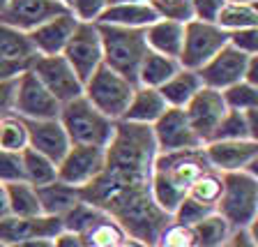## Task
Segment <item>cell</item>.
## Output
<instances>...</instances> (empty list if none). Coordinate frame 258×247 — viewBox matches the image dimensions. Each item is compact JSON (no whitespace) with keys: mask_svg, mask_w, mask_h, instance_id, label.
I'll return each mask as SVG.
<instances>
[{"mask_svg":"<svg viewBox=\"0 0 258 247\" xmlns=\"http://www.w3.org/2000/svg\"><path fill=\"white\" fill-rule=\"evenodd\" d=\"M244 81L251 83V86H258V56H251L247 65V72H244Z\"/></svg>","mask_w":258,"mask_h":247,"instance_id":"obj_49","label":"cell"},{"mask_svg":"<svg viewBox=\"0 0 258 247\" xmlns=\"http://www.w3.org/2000/svg\"><path fill=\"white\" fill-rule=\"evenodd\" d=\"M120 247H145V245H141V242H136L134 238H129V240L124 242V245H120Z\"/></svg>","mask_w":258,"mask_h":247,"instance_id":"obj_51","label":"cell"},{"mask_svg":"<svg viewBox=\"0 0 258 247\" xmlns=\"http://www.w3.org/2000/svg\"><path fill=\"white\" fill-rule=\"evenodd\" d=\"M155 247H196L194 229L187 224H177V222L171 220L159 231Z\"/></svg>","mask_w":258,"mask_h":247,"instance_id":"obj_37","label":"cell"},{"mask_svg":"<svg viewBox=\"0 0 258 247\" xmlns=\"http://www.w3.org/2000/svg\"><path fill=\"white\" fill-rule=\"evenodd\" d=\"M256 113H258V109H249V111H233V109H228L224 113V118L219 120V125L215 127L210 141H237V139L258 141Z\"/></svg>","mask_w":258,"mask_h":247,"instance_id":"obj_23","label":"cell"},{"mask_svg":"<svg viewBox=\"0 0 258 247\" xmlns=\"http://www.w3.org/2000/svg\"><path fill=\"white\" fill-rule=\"evenodd\" d=\"M168 109L166 100L161 97V92L157 88L148 86H136L134 95L129 100V107L124 111V116L120 120L127 123H139V125H152L161 113Z\"/></svg>","mask_w":258,"mask_h":247,"instance_id":"obj_22","label":"cell"},{"mask_svg":"<svg viewBox=\"0 0 258 247\" xmlns=\"http://www.w3.org/2000/svg\"><path fill=\"white\" fill-rule=\"evenodd\" d=\"M58 233H62L60 217H51V215L0 217V242L5 247L12 245V242L28 240V238H55Z\"/></svg>","mask_w":258,"mask_h":247,"instance_id":"obj_17","label":"cell"},{"mask_svg":"<svg viewBox=\"0 0 258 247\" xmlns=\"http://www.w3.org/2000/svg\"><path fill=\"white\" fill-rule=\"evenodd\" d=\"M30 72L42 81L44 88H46L60 104L83 95V81L76 76V72L72 70V65L64 60L62 54L35 56V58L30 60Z\"/></svg>","mask_w":258,"mask_h":247,"instance_id":"obj_8","label":"cell"},{"mask_svg":"<svg viewBox=\"0 0 258 247\" xmlns=\"http://www.w3.org/2000/svg\"><path fill=\"white\" fill-rule=\"evenodd\" d=\"M228 44V32L221 30L215 21L189 19L184 23V39L177 63L184 70H201L212 56Z\"/></svg>","mask_w":258,"mask_h":247,"instance_id":"obj_7","label":"cell"},{"mask_svg":"<svg viewBox=\"0 0 258 247\" xmlns=\"http://www.w3.org/2000/svg\"><path fill=\"white\" fill-rule=\"evenodd\" d=\"M215 210L233 229H247L258 217V178L251 171H228Z\"/></svg>","mask_w":258,"mask_h":247,"instance_id":"obj_5","label":"cell"},{"mask_svg":"<svg viewBox=\"0 0 258 247\" xmlns=\"http://www.w3.org/2000/svg\"><path fill=\"white\" fill-rule=\"evenodd\" d=\"M64 12H70V7L60 0H10L0 21L10 23L23 32H30L39 23L48 21L58 14H64Z\"/></svg>","mask_w":258,"mask_h":247,"instance_id":"obj_16","label":"cell"},{"mask_svg":"<svg viewBox=\"0 0 258 247\" xmlns=\"http://www.w3.org/2000/svg\"><path fill=\"white\" fill-rule=\"evenodd\" d=\"M161 19L150 3H113L106 5L95 23H108V26L122 28H148Z\"/></svg>","mask_w":258,"mask_h":247,"instance_id":"obj_20","label":"cell"},{"mask_svg":"<svg viewBox=\"0 0 258 247\" xmlns=\"http://www.w3.org/2000/svg\"><path fill=\"white\" fill-rule=\"evenodd\" d=\"M134 88L136 86L132 81H127L102 63L83 83V97L111 120H120L129 107Z\"/></svg>","mask_w":258,"mask_h":247,"instance_id":"obj_6","label":"cell"},{"mask_svg":"<svg viewBox=\"0 0 258 247\" xmlns=\"http://www.w3.org/2000/svg\"><path fill=\"white\" fill-rule=\"evenodd\" d=\"M53 247H83V245H81L79 236H74L70 231H62L53 238Z\"/></svg>","mask_w":258,"mask_h":247,"instance_id":"obj_47","label":"cell"},{"mask_svg":"<svg viewBox=\"0 0 258 247\" xmlns=\"http://www.w3.org/2000/svg\"><path fill=\"white\" fill-rule=\"evenodd\" d=\"M102 215L104 213L99 208H95L92 204H88V201L81 199L79 204H74L62 217H60V222H62V231H70V233H74V236H79L81 231H86L88 226H90L92 222H97Z\"/></svg>","mask_w":258,"mask_h":247,"instance_id":"obj_34","label":"cell"},{"mask_svg":"<svg viewBox=\"0 0 258 247\" xmlns=\"http://www.w3.org/2000/svg\"><path fill=\"white\" fill-rule=\"evenodd\" d=\"M226 3H242V5H256L258 0H226Z\"/></svg>","mask_w":258,"mask_h":247,"instance_id":"obj_52","label":"cell"},{"mask_svg":"<svg viewBox=\"0 0 258 247\" xmlns=\"http://www.w3.org/2000/svg\"><path fill=\"white\" fill-rule=\"evenodd\" d=\"M23 157V173H26V183H30L32 187H42L58 180V164L53 160H48L46 155L26 148L21 153Z\"/></svg>","mask_w":258,"mask_h":247,"instance_id":"obj_31","label":"cell"},{"mask_svg":"<svg viewBox=\"0 0 258 247\" xmlns=\"http://www.w3.org/2000/svg\"><path fill=\"white\" fill-rule=\"evenodd\" d=\"M7 3H10V0H0V16H3V12H5Z\"/></svg>","mask_w":258,"mask_h":247,"instance_id":"obj_54","label":"cell"},{"mask_svg":"<svg viewBox=\"0 0 258 247\" xmlns=\"http://www.w3.org/2000/svg\"><path fill=\"white\" fill-rule=\"evenodd\" d=\"M16 180H26L21 153L0 148V183L7 185V183H16Z\"/></svg>","mask_w":258,"mask_h":247,"instance_id":"obj_40","label":"cell"},{"mask_svg":"<svg viewBox=\"0 0 258 247\" xmlns=\"http://www.w3.org/2000/svg\"><path fill=\"white\" fill-rule=\"evenodd\" d=\"M210 213H215V208H212V206L199 204V201H194L191 196H184V199L175 206V210L171 213V220L177 222V224L194 226L196 222H201L203 217H208Z\"/></svg>","mask_w":258,"mask_h":247,"instance_id":"obj_38","label":"cell"},{"mask_svg":"<svg viewBox=\"0 0 258 247\" xmlns=\"http://www.w3.org/2000/svg\"><path fill=\"white\" fill-rule=\"evenodd\" d=\"M0 247H5V245H3V242H0Z\"/></svg>","mask_w":258,"mask_h":247,"instance_id":"obj_57","label":"cell"},{"mask_svg":"<svg viewBox=\"0 0 258 247\" xmlns=\"http://www.w3.org/2000/svg\"><path fill=\"white\" fill-rule=\"evenodd\" d=\"M249 58H251V56L242 54V51L233 48L231 44H226L224 48H219V51L196 72H199L203 86L215 88V90H224V88H228L244 79Z\"/></svg>","mask_w":258,"mask_h":247,"instance_id":"obj_14","label":"cell"},{"mask_svg":"<svg viewBox=\"0 0 258 247\" xmlns=\"http://www.w3.org/2000/svg\"><path fill=\"white\" fill-rule=\"evenodd\" d=\"M228 44L247 56L258 54V28H240L228 32Z\"/></svg>","mask_w":258,"mask_h":247,"instance_id":"obj_42","label":"cell"},{"mask_svg":"<svg viewBox=\"0 0 258 247\" xmlns=\"http://www.w3.org/2000/svg\"><path fill=\"white\" fill-rule=\"evenodd\" d=\"M58 120L67 132L72 145H99V148L108 145L115 132V123H118L104 116L99 109H95L83 95L64 102L60 107Z\"/></svg>","mask_w":258,"mask_h":247,"instance_id":"obj_4","label":"cell"},{"mask_svg":"<svg viewBox=\"0 0 258 247\" xmlns=\"http://www.w3.org/2000/svg\"><path fill=\"white\" fill-rule=\"evenodd\" d=\"M148 3L155 7L161 19H173L180 23H187L189 19H194L191 0H148Z\"/></svg>","mask_w":258,"mask_h":247,"instance_id":"obj_39","label":"cell"},{"mask_svg":"<svg viewBox=\"0 0 258 247\" xmlns=\"http://www.w3.org/2000/svg\"><path fill=\"white\" fill-rule=\"evenodd\" d=\"M60 107L62 104L44 88V83L32 74L30 67L19 74L12 113H16V116H21L26 120H46V118H58Z\"/></svg>","mask_w":258,"mask_h":247,"instance_id":"obj_9","label":"cell"},{"mask_svg":"<svg viewBox=\"0 0 258 247\" xmlns=\"http://www.w3.org/2000/svg\"><path fill=\"white\" fill-rule=\"evenodd\" d=\"M30 67V63H21V60H7V58H0V81H7V79H16V76L26 72Z\"/></svg>","mask_w":258,"mask_h":247,"instance_id":"obj_46","label":"cell"},{"mask_svg":"<svg viewBox=\"0 0 258 247\" xmlns=\"http://www.w3.org/2000/svg\"><path fill=\"white\" fill-rule=\"evenodd\" d=\"M194 238H196V247H224L228 236L233 233V226L219 215V213H210L201 222L191 226Z\"/></svg>","mask_w":258,"mask_h":247,"instance_id":"obj_30","label":"cell"},{"mask_svg":"<svg viewBox=\"0 0 258 247\" xmlns=\"http://www.w3.org/2000/svg\"><path fill=\"white\" fill-rule=\"evenodd\" d=\"M39 196V206H42V215L51 217H62L74 204L81 201V189L72 187V185L62 183V180H53L42 187H35Z\"/></svg>","mask_w":258,"mask_h":247,"instance_id":"obj_24","label":"cell"},{"mask_svg":"<svg viewBox=\"0 0 258 247\" xmlns=\"http://www.w3.org/2000/svg\"><path fill=\"white\" fill-rule=\"evenodd\" d=\"M35 56H37V51L32 46L28 32L0 21V58L30 63Z\"/></svg>","mask_w":258,"mask_h":247,"instance_id":"obj_28","label":"cell"},{"mask_svg":"<svg viewBox=\"0 0 258 247\" xmlns=\"http://www.w3.org/2000/svg\"><path fill=\"white\" fill-rule=\"evenodd\" d=\"M152 247H155V245H152Z\"/></svg>","mask_w":258,"mask_h":247,"instance_id":"obj_58","label":"cell"},{"mask_svg":"<svg viewBox=\"0 0 258 247\" xmlns=\"http://www.w3.org/2000/svg\"><path fill=\"white\" fill-rule=\"evenodd\" d=\"M224 247H258L253 226H247V229H233V233L228 236V240H226Z\"/></svg>","mask_w":258,"mask_h":247,"instance_id":"obj_45","label":"cell"},{"mask_svg":"<svg viewBox=\"0 0 258 247\" xmlns=\"http://www.w3.org/2000/svg\"><path fill=\"white\" fill-rule=\"evenodd\" d=\"M62 56L72 65V70L76 72V76L86 83L88 76L104 63L102 37H99L97 23L79 21V26L72 32V37L64 44Z\"/></svg>","mask_w":258,"mask_h":247,"instance_id":"obj_10","label":"cell"},{"mask_svg":"<svg viewBox=\"0 0 258 247\" xmlns=\"http://www.w3.org/2000/svg\"><path fill=\"white\" fill-rule=\"evenodd\" d=\"M76 26H79V19L72 12H64V14H58L48 21L39 23L37 28H32L28 32V37H30L37 56H58L62 54L64 44L72 37Z\"/></svg>","mask_w":258,"mask_h":247,"instance_id":"obj_18","label":"cell"},{"mask_svg":"<svg viewBox=\"0 0 258 247\" xmlns=\"http://www.w3.org/2000/svg\"><path fill=\"white\" fill-rule=\"evenodd\" d=\"M3 120V132H0V148L5 151H14V153H23L28 148V127L26 120L21 116H5Z\"/></svg>","mask_w":258,"mask_h":247,"instance_id":"obj_35","label":"cell"},{"mask_svg":"<svg viewBox=\"0 0 258 247\" xmlns=\"http://www.w3.org/2000/svg\"><path fill=\"white\" fill-rule=\"evenodd\" d=\"M215 23L226 32L240 30V28H258V7L242 5V3H224L217 12Z\"/></svg>","mask_w":258,"mask_h":247,"instance_id":"obj_32","label":"cell"},{"mask_svg":"<svg viewBox=\"0 0 258 247\" xmlns=\"http://www.w3.org/2000/svg\"><path fill=\"white\" fill-rule=\"evenodd\" d=\"M106 5H108V0H70L67 7H70V12L79 21L95 23Z\"/></svg>","mask_w":258,"mask_h":247,"instance_id":"obj_41","label":"cell"},{"mask_svg":"<svg viewBox=\"0 0 258 247\" xmlns=\"http://www.w3.org/2000/svg\"><path fill=\"white\" fill-rule=\"evenodd\" d=\"M205 157L210 167L219 173L228 171H251L256 173L258 162V141L253 139H237V141H208L203 143Z\"/></svg>","mask_w":258,"mask_h":247,"instance_id":"obj_13","label":"cell"},{"mask_svg":"<svg viewBox=\"0 0 258 247\" xmlns=\"http://www.w3.org/2000/svg\"><path fill=\"white\" fill-rule=\"evenodd\" d=\"M97 30L102 37L104 65L136 86L139 65L145 58V54L150 51L148 42H145V28H122L97 23Z\"/></svg>","mask_w":258,"mask_h":247,"instance_id":"obj_3","label":"cell"},{"mask_svg":"<svg viewBox=\"0 0 258 247\" xmlns=\"http://www.w3.org/2000/svg\"><path fill=\"white\" fill-rule=\"evenodd\" d=\"M26 120V118H23ZM28 127V148L46 155L48 160H53L58 164L62 155L70 151V139L67 132L62 129L58 118H46V120H26Z\"/></svg>","mask_w":258,"mask_h":247,"instance_id":"obj_19","label":"cell"},{"mask_svg":"<svg viewBox=\"0 0 258 247\" xmlns=\"http://www.w3.org/2000/svg\"><path fill=\"white\" fill-rule=\"evenodd\" d=\"M180 70L177 58H168V56L148 51L145 58L139 65V76H136V86H148V88H159L171 79L175 72Z\"/></svg>","mask_w":258,"mask_h":247,"instance_id":"obj_27","label":"cell"},{"mask_svg":"<svg viewBox=\"0 0 258 247\" xmlns=\"http://www.w3.org/2000/svg\"><path fill=\"white\" fill-rule=\"evenodd\" d=\"M224 102L233 111H249V109H258V86H251L242 79L233 86L221 90Z\"/></svg>","mask_w":258,"mask_h":247,"instance_id":"obj_36","label":"cell"},{"mask_svg":"<svg viewBox=\"0 0 258 247\" xmlns=\"http://www.w3.org/2000/svg\"><path fill=\"white\" fill-rule=\"evenodd\" d=\"M0 132H3V120H0Z\"/></svg>","mask_w":258,"mask_h":247,"instance_id":"obj_56","label":"cell"},{"mask_svg":"<svg viewBox=\"0 0 258 247\" xmlns=\"http://www.w3.org/2000/svg\"><path fill=\"white\" fill-rule=\"evenodd\" d=\"M210 167L203 145L184 151L157 153L152 162V196L164 213L171 215L175 206L187 196L189 187Z\"/></svg>","mask_w":258,"mask_h":247,"instance_id":"obj_2","label":"cell"},{"mask_svg":"<svg viewBox=\"0 0 258 247\" xmlns=\"http://www.w3.org/2000/svg\"><path fill=\"white\" fill-rule=\"evenodd\" d=\"M184 39V23L173 21V19H157L155 23L145 28V42L148 48L155 54L177 58Z\"/></svg>","mask_w":258,"mask_h":247,"instance_id":"obj_21","label":"cell"},{"mask_svg":"<svg viewBox=\"0 0 258 247\" xmlns=\"http://www.w3.org/2000/svg\"><path fill=\"white\" fill-rule=\"evenodd\" d=\"M19 79V76H16ZM16 79L0 81V118L10 116L14 109V92H16Z\"/></svg>","mask_w":258,"mask_h":247,"instance_id":"obj_44","label":"cell"},{"mask_svg":"<svg viewBox=\"0 0 258 247\" xmlns=\"http://www.w3.org/2000/svg\"><path fill=\"white\" fill-rule=\"evenodd\" d=\"M7 247H53V238H28V240L12 242Z\"/></svg>","mask_w":258,"mask_h":247,"instance_id":"obj_48","label":"cell"},{"mask_svg":"<svg viewBox=\"0 0 258 247\" xmlns=\"http://www.w3.org/2000/svg\"><path fill=\"white\" fill-rule=\"evenodd\" d=\"M157 155L150 125L118 120L106 145L104 169L81 187V199L111 215L129 238L152 247L171 215L152 196V162Z\"/></svg>","mask_w":258,"mask_h":247,"instance_id":"obj_1","label":"cell"},{"mask_svg":"<svg viewBox=\"0 0 258 247\" xmlns=\"http://www.w3.org/2000/svg\"><path fill=\"white\" fill-rule=\"evenodd\" d=\"M10 215V204H7V189L5 183H0V217Z\"/></svg>","mask_w":258,"mask_h":247,"instance_id":"obj_50","label":"cell"},{"mask_svg":"<svg viewBox=\"0 0 258 247\" xmlns=\"http://www.w3.org/2000/svg\"><path fill=\"white\" fill-rule=\"evenodd\" d=\"M60 3H64V5H70V0H60Z\"/></svg>","mask_w":258,"mask_h":247,"instance_id":"obj_55","label":"cell"},{"mask_svg":"<svg viewBox=\"0 0 258 247\" xmlns=\"http://www.w3.org/2000/svg\"><path fill=\"white\" fill-rule=\"evenodd\" d=\"M113 3H148V0H108V5H113Z\"/></svg>","mask_w":258,"mask_h":247,"instance_id":"obj_53","label":"cell"},{"mask_svg":"<svg viewBox=\"0 0 258 247\" xmlns=\"http://www.w3.org/2000/svg\"><path fill=\"white\" fill-rule=\"evenodd\" d=\"M106 160V148L99 145H70V151L58 162V180L72 187H86L99 176Z\"/></svg>","mask_w":258,"mask_h":247,"instance_id":"obj_12","label":"cell"},{"mask_svg":"<svg viewBox=\"0 0 258 247\" xmlns=\"http://www.w3.org/2000/svg\"><path fill=\"white\" fill-rule=\"evenodd\" d=\"M150 127H152V136H155L157 153L184 151V148H199V145H203L199 134L194 132L184 109L168 107Z\"/></svg>","mask_w":258,"mask_h":247,"instance_id":"obj_11","label":"cell"},{"mask_svg":"<svg viewBox=\"0 0 258 247\" xmlns=\"http://www.w3.org/2000/svg\"><path fill=\"white\" fill-rule=\"evenodd\" d=\"M221 189H224V176H221L219 171H215V169H208V171L201 173L191 183L187 196H191V199L199 201V204H205V206H212V208H215L221 196Z\"/></svg>","mask_w":258,"mask_h":247,"instance_id":"obj_33","label":"cell"},{"mask_svg":"<svg viewBox=\"0 0 258 247\" xmlns=\"http://www.w3.org/2000/svg\"><path fill=\"white\" fill-rule=\"evenodd\" d=\"M201 88H203V81H201L199 72L180 67V70H177L175 74L164 83V86L157 88V90L161 92V97L166 100L168 107L184 109L187 107V102L201 90Z\"/></svg>","mask_w":258,"mask_h":247,"instance_id":"obj_25","label":"cell"},{"mask_svg":"<svg viewBox=\"0 0 258 247\" xmlns=\"http://www.w3.org/2000/svg\"><path fill=\"white\" fill-rule=\"evenodd\" d=\"M226 111H228V107L224 102L221 90H215V88H208V86L201 88L187 102V107H184V113H187L194 132L199 134V139L203 143L210 141V136H212V132L219 125V120L224 118Z\"/></svg>","mask_w":258,"mask_h":247,"instance_id":"obj_15","label":"cell"},{"mask_svg":"<svg viewBox=\"0 0 258 247\" xmlns=\"http://www.w3.org/2000/svg\"><path fill=\"white\" fill-rule=\"evenodd\" d=\"M79 240L83 247H120L129 240V236L111 215L104 213L86 231L79 233Z\"/></svg>","mask_w":258,"mask_h":247,"instance_id":"obj_26","label":"cell"},{"mask_svg":"<svg viewBox=\"0 0 258 247\" xmlns=\"http://www.w3.org/2000/svg\"><path fill=\"white\" fill-rule=\"evenodd\" d=\"M226 0H191V12L194 19H201V21H215L217 12L221 10Z\"/></svg>","mask_w":258,"mask_h":247,"instance_id":"obj_43","label":"cell"},{"mask_svg":"<svg viewBox=\"0 0 258 247\" xmlns=\"http://www.w3.org/2000/svg\"><path fill=\"white\" fill-rule=\"evenodd\" d=\"M7 204H10V215L16 217H35L42 215V206H39L37 189L26 180H16L7 183Z\"/></svg>","mask_w":258,"mask_h":247,"instance_id":"obj_29","label":"cell"}]
</instances>
